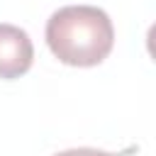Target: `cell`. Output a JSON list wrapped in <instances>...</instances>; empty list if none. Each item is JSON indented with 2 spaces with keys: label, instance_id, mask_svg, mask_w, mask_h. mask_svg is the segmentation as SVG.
<instances>
[{
  "label": "cell",
  "instance_id": "6da1fadb",
  "mask_svg": "<svg viewBox=\"0 0 156 156\" xmlns=\"http://www.w3.org/2000/svg\"><path fill=\"white\" fill-rule=\"evenodd\" d=\"M46 46L66 66L90 68L102 63L115 46V27L95 5H66L46 22Z\"/></svg>",
  "mask_w": 156,
  "mask_h": 156
},
{
  "label": "cell",
  "instance_id": "3957f363",
  "mask_svg": "<svg viewBox=\"0 0 156 156\" xmlns=\"http://www.w3.org/2000/svg\"><path fill=\"white\" fill-rule=\"evenodd\" d=\"M54 156H122V154H110V151H100V149H90V146H78V149H66L61 154Z\"/></svg>",
  "mask_w": 156,
  "mask_h": 156
},
{
  "label": "cell",
  "instance_id": "7a4b0ae2",
  "mask_svg": "<svg viewBox=\"0 0 156 156\" xmlns=\"http://www.w3.org/2000/svg\"><path fill=\"white\" fill-rule=\"evenodd\" d=\"M34 46L29 34L15 24H0V78L12 80L32 68Z\"/></svg>",
  "mask_w": 156,
  "mask_h": 156
}]
</instances>
